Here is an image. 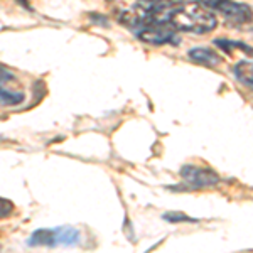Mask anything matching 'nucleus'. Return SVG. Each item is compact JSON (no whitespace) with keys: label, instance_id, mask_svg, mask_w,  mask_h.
<instances>
[{"label":"nucleus","instance_id":"nucleus-1","mask_svg":"<svg viewBox=\"0 0 253 253\" xmlns=\"http://www.w3.org/2000/svg\"><path fill=\"white\" fill-rule=\"evenodd\" d=\"M169 22L175 29L194 32V34H206L216 29L218 19L211 10H208L199 2H186L174 7Z\"/></svg>","mask_w":253,"mask_h":253},{"label":"nucleus","instance_id":"nucleus-2","mask_svg":"<svg viewBox=\"0 0 253 253\" xmlns=\"http://www.w3.org/2000/svg\"><path fill=\"white\" fill-rule=\"evenodd\" d=\"M81 242V233L78 228L66 224L59 228H46V230H36L29 236V247H76Z\"/></svg>","mask_w":253,"mask_h":253},{"label":"nucleus","instance_id":"nucleus-3","mask_svg":"<svg viewBox=\"0 0 253 253\" xmlns=\"http://www.w3.org/2000/svg\"><path fill=\"white\" fill-rule=\"evenodd\" d=\"M175 27L170 22H150L137 29V38L149 44H179L181 39L175 36Z\"/></svg>","mask_w":253,"mask_h":253},{"label":"nucleus","instance_id":"nucleus-4","mask_svg":"<svg viewBox=\"0 0 253 253\" xmlns=\"http://www.w3.org/2000/svg\"><path fill=\"white\" fill-rule=\"evenodd\" d=\"M181 177L191 189H206L219 182V175L213 169L203 166H184L181 169Z\"/></svg>","mask_w":253,"mask_h":253},{"label":"nucleus","instance_id":"nucleus-5","mask_svg":"<svg viewBox=\"0 0 253 253\" xmlns=\"http://www.w3.org/2000/svg\"><path fill=\"white\" fill-rule=\"evenodd\" d=\"M213 9L218 10L233 26H247L252 20L250 7L245 3L233 2V0H216Z\"/></svg>","mask_w":253,"mask_h":253},{"label":"nucleus","instance_id":"nucleus-6","mask_svg":"<svg viewBox=\"0 0 253 253\" xmlns=\"http://www.w3.org/2000/svg\"><path fill=\"white\" fill-rule=\"evenodd\" d=\"M187 56L198 64H203V66L208 68H216L223 63V58L214 51V49L210 47H193L187 51Z\"/></svg>","mask_w":253,"mask_h":253},{"label":"nucleus","instance_id":"nucleus-7","mask_svg":"<svg viewBox=\"0 0 253 253\" xmlns=\"http://www.w3.org/2000/svg\"><path fill=\"white\" fill-rule=\"evenodd\" d=\"M26 93L20 89H9L5 84H0V105L2 107H17L24 103Z\"/></svg>","mask_w":253,"mask_h":253},{"label":"nucleus","instance_id":"nucleus-8","mask_svg":"<svg viewBox=\"0 0 253 253\" xmlns=\"http://www.w3.org/2000/svg\"><path fill=\"white\" fill-rule=\"evenodd\" d=\"M252 61H240V63L235 64L233 73L235 78L247 88H252V81H253V73H252Z\"/></svg>","mask_w":253,"mask_h":253},{"label":"nucleus","instance_id":"nucleus-9","mask_svg":"<svg viewBox=\"0 0 253 253\" xmlns=\"http://www.w3.org/2000/svg\"><path fill=\"white\" fill-rule=\"evenodd\" d=\"M14 211H15L14 203L5 198H0V219L9 218V216L14 214Z\"/></svg>","mask_w":253,"mask_h":253},{"label":"nucleus","instance_id":"nucleus-10","mask_svg":"<svg viewBox=\"0 0 253 253\" xmlns=\"http://www.w3.org/2000/svg\"><path fill=\"white\" fill-rule=\"evenodd\" d=\"M17 80V76L14 75V73L10 71L7 66H3V64H0V84H9V83H14V81Z\"/></svg>","mask_w":253,"mask_h":253},{"label":"nucleus","instance_id":"nucleus-11","mask_svg":"<svg viewBox=\"0 0 253 253\" xmlns=\"http://www.w3.org/2000/svg\"><path fill=\"white\" fill-rule=\"evenodd\" d=\"M164 219L170 223H181V221H196V219L189 218V216H186L184 213H179V211H172V213H166L162 216Z\"/></svg>","mask_w":253,"mask_h":253}]
</instances>
